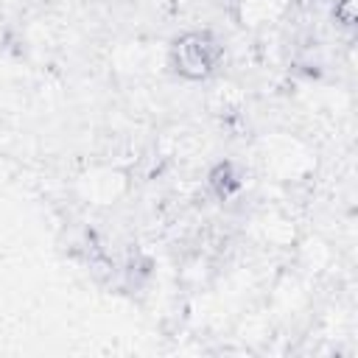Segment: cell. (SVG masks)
I'll return each instance as SVG.
<instances>
[{
  "label": "cell",
  "instance_id": "6da1fadb",
  "mask_svg": "<svg viewBox=\"0 0 358 358\" xmlns=\"http://www.w3.org/2000/svg\"><path fill=\"white\" fill-rule=\"evenodd\" d=\"M221 59V45L201 31H190L185 36H179L173 42L171 50V62L176 67V73H182L185 78H204L213 73V67Z\"/></svg>",
  "mask_w": 358,
  "mask_h": 358
},
{
  "label": "cell",
  "instance_id": "7a4b0ae2",
  "mask_svg": "<svg viewBox=\"0 0 358 358\" xmlns=\"http://www.w3.org/2000/svg\"><path fill=\"white\" fill-rule=\"evenodd\" d=\"M336 20L344 28L355 25V0H336Z\"/></svg>",
  "mask_w": 358,
  "mask_h": 358
}]
</instances>
